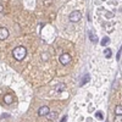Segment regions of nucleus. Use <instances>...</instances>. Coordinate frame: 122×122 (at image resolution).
<instances>
[{"label": "nucleus", "mask_w": 122, "mask_h": 122, "mask_svg": "<svg viewBox=\"0 0 122 122\" xmlns=\"http://www.w3.org/2000/svg\"><path fill=\"white\" fill-rule=\"evenodd\" d=\"M12 55H14V57L17 61H22L26 57V55H27V49L25 46H22V45H20V46H17V48L14 49Z\"/></svg>", "instance_id": "obj_1"}, {"label": "nucleus", "mask_w": 122, "mask_h": 122, "mask_svg": "<svg viewBox=\"0 0 122 122\" xmlns=\"http://www.w3.org/2000/svg\"><path fill=\"white\" fill-rule=\"evenodd\" d=\"M81 18H82V14H81L78 10L72 11L70 14V16H68V20L71 22H78V21H81Z\"/></svg>", "instance_id": "obj_2"}, {"label": "nucleus", "mask_w": 122, "mask_h": 122, "mask_svg": "<svg viewBox=\"0 0 122 122\" xmlns=\"http://www.w3.org/2000/svg\"><path fill=\"white\" fill-rule=\"evenodd\" d=\"M59 61L61 62V65L66 66V65H68V64L71 62V55H70L68 53H64V54H61V56H60Z\"/></svg>", "instance_id": "obj_3"}, {"label": "nucleus", "mask_w": 122, "mask_h": 122, "mask_svg": "<svg viewBox=\"0 0 122 122\" xmlns=\"http://www.w3.org/2000/svg\"><path fill=\"white\" fill-rule=\"evenodd\" d=\"M9 29L7 28H5V27H1L0 28V40H5V39H7V37H9Z\"/></svg>", "instance_id": "obj_4"}, {"label": "nucleus", "mask_w": 122, "mask_h": 122, "mask_svg": "<svg viewBox=\"0 0 122 122\" xmlns=\"http://www.w3.org/2000/svg\"><path fill=\"white\" fill-rule=\"evenodd\" d=\"M50 112V109L48 107V106H42L39 110H38V116H46Z\"/></svg>", "instance_id": "obj_5"}, {"label": "nucleus", "mask_w": 122, "mask_h": 122, "mask_svg": "<svg viewBox=\"0 0 122 122\" xmlns=\"http://www.w3.org/2000/svg\"><path fill=\"white\" fill-rule=\"evenodd\" d=\"M4 101H5V104L10 105V104H12V101H14V97L11 94H6L4 97Z\"/></svg>", "instance_id": "obj_6"}, {"label": "nucleus", "mask_w": 122, "mask_h": 122, "mask_svg": "<svg viewBox=\"0 0 122 122\" xmlns=\"http://www.w3.org/2000/svg\"><path fill=\"white\" fill-rule=\"evenodd\" d=\"M109 43H110V38H109V37H104L103 39H101V42H100V44L103 45V46L107 45Z\"/></svg>", "instance_id": "obj_7"}, {"label": "nucleus", "mask_w": 122, "mask_h": 122, "mask_svg": "<svg viewBox=\"0 0 122 122\" xmlns=\"http://www.w3.org/2000/svg\"><path fill=\"white\" fill-rule=\"evenodd\" d=\"M111 51H112V50L109 49V48H106V49H105L104 55H105V57H106V59H110V57H111V55H112V53H111Z\"/></svg>", "instance_id": "obj_8"}, {"label": "nucleus", "mask_w": 122, "mask_h": 122, "mask_svg": "<svg viewBox=\"0 0 122 122\" xmlns=\"http://www.w3.org/2000/svg\"><path fill=\"white\" fill-rule=\"evenodd\" d=\"M115 115H122V105H117L115 107Z\"/></svg>", "instance_id": "obj_9"}, {"label": "nucleus", "mask_w": 122, "mask_h": 122, "mask_svg": "<svg viewBox=\"0 0 122 122\" xmlns=\"http://www.w3.org/2000/svg\"><path fill=\"white\" fill-rule=\"evenodd\" d=\"M89 79H90V76L87 73L84 77H83V79H82V82H81V86H83L84 83H87V82H89Z\"/></svg>", "instance_id": "obj_10"}, {"label": "nucleus", "mask_w": 122, "mask_h": 122, "mask_svg": "<svg viewBox=\"0 0 122 122\" xmlns=\"http://www.w3.org/2000/svg\"><path fill=\"white\" fill-rule=\"evenodd\" d=\"M89 38H90V40H92L93 43H97V42H98V37H97V36H94L92 32H89Z\"/></svg>", "instance_id": "obj_11"}, {"label": "nucleus", "mask_w": 122, "mask_h": 122, "mask_svg": "<svg viewBox=\"0 0 122 122\" xmlns=\"http://www.w3.org/2000/svg\"><path fill=\"white\" fill-rule=\"evenodd\" d=\"M55 89H56V92H62V90L65 89V84H64V83H60V84L56 86Z\"/></svg>", "instance_id": "obj_12"}, {"label": "nucleus", "mask_w": 122, "mask_h": 122, "mask_svg": "<svg viewBox=\"0 0 122 122\" xmlns=\"http://www.w3.org/2000/svg\"><path fill=\"white\" fill-rule=\"evenodd\" d=\"M55 116H56V112H55V111H53V112H49V114L46 115V117H48L49 120H53Z\"/></svg>", "instance_id": "obj_13"}, {"label": "nucleus", "mask_w": 122, "mask_h": 122, "mask_svg": "<svg viewBox=\"0 0 122 122\" xmlns=\"http://www.w3.org/2000/svg\"><path fill=\"white\" fill-rule=\"evenodd\" d=\"M114 122H122V115H116Z\"/></svg>", "instance_id": "obj_14"}, {"label": "nucleus", "mask_w": 122, "mask_h": 122, "mask_svg": "<svg viewBox=\"0 0 122 122\" xmlns=\"http://www.w3.org/2000/svg\"><path fill=\"white\" fill-rule=\"evenodd\" d=\"M95 116H97V117H98L99 120H103V114H101L100 111H98V112L95 114Z\"/></svg>", "instance_id": "obj_15"}, {"label": "nucleus", "mask_w": 122, "mask_h": 122, "mask_svg": "<svg viewBox=\"0 0 122 122\" xmlns=\"http://www.w3.org/2000/svg\"><path fill=\"white\" fill-rule=\"evenodd\" d=\"M50 1H51V0H44V5L45 6H49L50 5Z\"/></svg>", "instance_id": "obj_16"}, {"label": "nucleus", "mask_w": 122, "mask_h": 122, "mask_svg": "<svg viewBox=\"0 0 122 122\" xmlns=\"http://www.w3.org/2000/svg\"><path fill=\"white\" fill-rule=\"evenodd\" d=\"M3 10H4V6H3L1 3H0V12H3Z\"/></svg>", "instance_id": "obj_17"}, {"label": "nucleus", "mask_w": 122, "mask_h": 122, "mask_svg": "<svg viewBox=\"0 0 122 122\" xmlns=\"http://www.w3.org/2000/svg\"><path fill=\"white\" fill-rule=\"evenodd\" d=\"M66 120H67V116H64V117H62V120H61V122H65Z\"/></svg>", "instance_id": "obj_18"}, {"label": "nucleus", "mask_w": 122, "mask_h": 122, "mask_svg": "<svg viewBox=\"0 0 122 122\" xmlns=\"http://www.w3.org/2000/svg\"><path fill=\"white\" fill-rule=\"evenodd\" d=\"M122 50V49H121ZM121 50H120V51H118V54H117V60H120V55H121Z\"/></svg>", "instance_id": "obj_19"}]
</instances>
